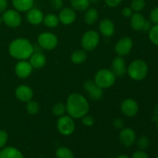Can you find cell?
I'll return each mask as SVG.
<instances>
[{
  "instance_id": "obj_35",
  "label": "cell",
  "mask_w": 158,
  "mask_h": 158,
  "mask_svg": "<svg viewBox=\"0 0 158 158\" xmlns=\"http://www.w3.org/2000/svg\"><path fill=\"white\" fill-rule=\"evenodd\" d=\"M151 20L152 23H155V24H158V7L154 8L151 12Z\"/></svg>"
},
{
  "instance_id": "obj_31",
  "label": "cell",
  "mask_w": 158,
  "mask_h": 158,
  "mask_svg": "<svg viewBox=\"0 0 158 158\" xmlns=\"http://www.w3.org/2000/svg\"><path fill=\"white\" fill-rule=\"evenodd\" d=\"M149 38L154 45L158 46V24L151 27L149 31Z\"/></svg>"
},
{
  "instance_id": "obj_48",
  "label": "cell",
  "mask_w": 158,
  "mask_h": 158,
  "mask_svg": "<svg viewBox=\"0 0 158 158\" xmlns=\"http://www.w3.org/2000/svg\"><path fill=\"white\" fill-rule=\"evenodd\" d=\"M157 131H158V120H157Z\"/></svg>"
},
{
  "instance_id": "obj_5",
  "label": "cell",
  "mask_w": 158,
  "mask_h": 158,
  "mask_svg": "<svg viewBox=\"0 0 158 158\" xmlns=\"http://www.w3.org/2000/svg\"><path fill=\"white\" fill-rule=\"evenodd\" d=\"M99 41H100V35L97 31H87L82 37V46L85 50L92 51L98 46Z\"/></svg>"
},
{
  "instance_id": "obj_27",
  "label": "cell",
  "mask_w": 158,
  "mask_h": 158,
  "mask_svg": "<svg viewBox=\"0 0 158 158\" xmlns=\"http://www.w3.org/2000/svg\"><path fill=\"white\" fill-rule=\"evenodd\" d=\"M56 158H74V154L69 148L66 147L59 148L56 151Z\"/></svg>"
},
{
  "instance_id": "obj_37",
  "label": "cell",
  "mask_w": 158,
  "mask_h": 158,
  "mask_svg": "<svg viewBox=\"0 0 158 158\" xmlns=\"http://www.w3.org/2000/svg\"><path fill=\"white\" fill-rule=\"evenodd\" d=\"M131 158H149L148 154L143 151H137L132 154Z\"/></svg>"
},
{
  "instance_id": "obj_7",
  "label": "cell",
  "mask_w": 158,
  "mask_h": 158,
  "mask_svg": "<svg viewBox=\"0 0 158 158\" xmlns=\"http://www.w3.org/2000/svg\"><path fill=\"white\" fill-rule=\"evenodd\" d=\"M38 43L40 47L46 50H52L55 49L58 43V40L56 35L51 32H43L38 37Z\"/></svg>"
},
{
  "instance_id": "obj_47",
  "label": "cell",
  "mask_w": 158,
  "mask_h": 158,
  "mask_svg": "<svg viewBox=\"0 0 158 158\" xmlns=\"http://www.w3.org/2000/svg\"><path fill=\"white\" fill-rule=\"evenodd\" d=\"M3 22V19H2V16H1V15H0V25L2 24V23Z\"/></svg>"
},
{
  "instance_id": "obj_6",
  "label": "cell",
  "mask_w": 158,
  "mask_h": 158,
  "mask_svg": "<svg viewBox=\"0 0 158 158\" xmlns=\"http://www.w3.org/2000/svg\"><path fill=\"white\" fill-rule=\"evenodd\" d=\"M58 131L63 136H69L75 130V123L73 120L69 116H62L57 122Z\"/></svg>"
},
{
  "instance_id": "obj_23",
  "label": "cell",
  "mask_w": 158,
  "mask_h": 158,
  "mask_svg": "<svg viewBox=\"0 0 158 158\" xmlns=\"http://www.w3.org/2000/svg\"><path fill=\"white\" fill-rule=\"evenodd\" d=\"M98 19V12L94 8H88L84 15V20L88 25H93Z\"/></svg>"
},
{
  "instance_id": "obj_20",
  "label": "cell",
  "mask_w": 158,
  "mask_h": 158,
  "mask_svg": "<svg viewBox=\"0 0 158 158\" xmlns=\"http://www.w3.org/2000/svg\"><path fill=\"white\" fill-rule=\"evenodd\" d=\"M0 158H24V157L17 148L7 147L0 151Z\"/></svg>"
},
{
  "instance_id": "obj_13",
  "label": "cell",
  "mask_w": 158,
  "mask_h": 158,
  "mask_svg": "<svg viewBox=\"0 0 158 158\" xmlns=\"http://www.w3.org/2000/svg\"><path fill=\"white\" fill-rule=\"evenodd\" d=\"M32 71V66L29 62L21 60L18 62L15 66V73L19 78H27L31 75Z\"/></svg>"
},
{
  "instance_id": "obj_11",
  "label": "cell",
  "mask_w": 158,
  "mask_h": 158,
  "mask_svg": "<svg viewBox=\"0 0 158 158\" xmlns=\"http://www.w3.org/2000/svg\"><path fill=\"white\" fill-rule=\"evenodd\" d=\"M133 47V41L130 37H124L117 42L115 46L116 52L120 56H124L129 54Z\"/></svg>"
},
{
  "instance_id": "obj_1",
  "label": "cell",
  "mask_w": 158,
  "mask_h": 158,
  "mask_svg": "<svg viewBox=\"0 0 158 158\" xmlns=\"http://www.w3.org/2000/svg\"><path fill=\"white\" fill-rule=\"evenodd\" d=\"M66 111L72 118H83L87 114L89 105L87 100L80 94H73L68 97L66 102Z\"/></svg>"
},
{
  "instance_id": "obj_42",
  "label": "cell",
  "mask_w": 158,
  "mask_h": 158,
  "mask_svg": "<svg viewBox=\"0 0 158 158\" xmlns=\"http://www.w3.org/2000/svg\"><path fill=\"white\" fill-rule=\"evenodd\" d=\"M151 29V23L148 20H145V23L143 24V29L142 30L144 31V32H148V31H150Z\"/></svg>"
},
{
  "instance_id": "obj_10",
  "label": "cell",
  "mask_w": 158,
  "mask_h": 158,
  "mask_svg": "<svg viewBox=\"0 0 158 158\" xmlns=\"http://www.w3.org/2000/svg\"><path fill=\"white\" fill-rule=\"evenodd\" d=\"M119 140L126 148H130L134 143L136 140V133L133 129L130 127L123 128L119 134Z\"/></svg>"
},
{
  "instance_id": "obj_4",
  "label": "cell",
  "mask_w": 158,
  "mask_h": 158,
  "mask_svg": "<svg viewBox=\"0 0 158 158\" xmlns=\"http://www.w3.org/2000/svg\"><path fill=\"white\" fill-rule=\"evenodd\" d=\"M94 81L98 86L102 89L112 86L116 82V76L111 70L103 69L96 73Z\"/></svg>"
},
{
  "instance_id": "obj_17",
  "label": "cell",
  "mask_w": 158,
  "mask_h": 158,
  "mask_svg": "<svg viewBox=\"0 0 158 158\" xmlns=\"http://www.w3.org/2000/svg\"><path fill=\"white\" fill-rule=\"evenodd\" d=\"M44 15L41 10L36 8H32L27 11L26 19L28 22L32 25H39L43 21Z\"/></svg>"
},
{
  "instance_id": "obj_15",
  "label": "cell",
  "mask_w": 158,
  "mask_h": 158,
  "mask_svg": "<svg viewBox=\"0 0 158 158\" xmlns=\"http://www.w3.org/2000/svg\"><path fill=\"white\" fill-rule=\"evenodd\" d=\"M77 18V14L73 9L66 7L61 9L59 14V20L63 25H70Z\"/></svg>"
},
{
  "instance_id": "obj_24",
  "label": "cell",
  "mask_w": 158,
  "mask_h": 158,
  "mask_svg": "<svg viewBox=\"0 0 158 158\" xmlns=\"http://www.w3.org/2000/svg\"><path fill=\"white\" fill-rule=\"evenodd\" d=\"M70 4L73 9L77 11H85L89 8V0H70Z\"/></svg>"
},
{
  "instance_id": "obj_16",
  "label": "cell",
  "mask_w": 158,
  "mask_h": 158,
  "mask_svg": "<svg viewBox=\"0 0 158 158\" xmlns=\"http://www.w3.org/2000/svg\"><path fill=\"white\" fill-rule=\"evenodd\" d=\"M112 72L116 77H123L127 72L126 63L123 56H117L114 59L112 63Z\"/></svg>"
},
{
  "instance_id": "obj_32",
  "label": "cell",
  "mask_w": 158,
  "mask_h": 158,
  "mask_svg": "<svg viewBox=\"0 0 158 158\" xmlns=\"http://www.w3.org/2000/svg\"><path fill=\"white\" fill-rule=\"evenodd\" d=\"M150 145V140L147 136H141L139 137L138 140H137V146L140 148L141 151H144V150L148 149V147Z\"/></svg>"
},
{
  "instance_id": "obj_38",
  "label": "cell",
  "mask_w": 158,
  "mask_h": 158,
  "mask_svg": "<svg viewBox=\"0 0 158 158\" xmlns=\"http://www.w3.org/2000/svg\"><path fill=\"white\" fill-rule=\"evenodd\" d=\"M114 126L117 129H123V126H124V123H123V120L122 119L117 118L114 120Z\"/></svg>"
},
{
  "instance_id": "obj_22",
  "label": "cell",
  "mask_w": 158,
  "mask_h": 158,
  "mask_svg": "<svg viewBox=\"0 0 158 158\" xmlns=\"http://www.w3.org/2000/svg\"><path fill=\"white\" fill-rule=\"evenodd\" d=\"M12 2L15 9L19 12H27L34 4V0H12Z\"/></svg>"
},
{
  "instance_id": "obj_9",
  "label": "cell",
  "mask_w": 158,
  "mask_h": 158,
  "mask_svg": "<svg viewBox=\"0 0 158 158\" xmlns=\"http://www.w3.org/2000/svg\"><path fill=\"white\" fill-rule=\"evenodd\" d=\"M83 88H84V89L86 91L89 97L92 100H100L103 95V89L97 86L94 80H86L84 83V84H83Z\"/></svg>"
},
{
  "instance_id": "obj_12",
  "label": "cell",
  "mask_w": 158,
  "mask_h": 158,
  "mask_svg": "<svg viewBox=\"0 0 158 158\" xmlns=\"http://www.w3.org/2000/svg\"><path fill=\"white\" fill-rule=\"evenodd\" d=\"M139 110L138 104L133 99H127L122 103L121 111L125 116L133 117L137 114Z\"/></svg>"
},
{
  "instance_id": "obj_18",
  "label": "cell",
  "mask_w": 158,
  "mask_h": 158,
  "mask_svg": "<svg viewBox=\"0 0 158 158\" xmlns=\"http://www.w3.org/2000/svg\"><path fill=\"white\" fill-rule=\"evenodd\" d=\"M99 28H100V32L106 37L112 36L115 31L114 23L109 19H105L102 20L100 23Z\"/></svg>"
},
{
  "instance_id": "obj_33",
  "label": "cell",
  "mask_w": 158,
  "mask_h": 158,
  "mask_svg": "<svg viewBox=\"0 0 158 158\" xmlns=\"http://www.w3.org/2000/svg\"><path fill=\"white\" fill-rule=\"evenodd\" d=\"M8 140V134L6 131L0 130V149L6 146Z\"/></svg>"
},
{
  "instance_id": "obj_36",
  "label": "cell",
  "mask_w": 158,
  "mask_h": 158,
  "mask_svg": "<svg viewBox=\"0 0 158 158\" xmlns=\"http://www.w3.org/2000/svg\"><path fill=\"white\" fill-rule=\"evenodd\" d=\"M82 122H83V124L85 125V126L90 127L94 123V120L91 116L86 115L83 117V120H82Z\"/></svg>"
},
{
  "instance_id": "obj_46",
  "label": "cell",
  "mask_w": 158,
  "mask_h": 158,
  "mask_svg": "<svg viewBox=\"0 0 158 158\" xmlns=\"http://www.w3.org/2000/svg\"><path fill=\"white\" fill-rule=\"evenodd\" d=\"M157 120H158V117H156V116H154V117H153V121H154V122H157Z\"/></svg>"
},
{
  "instance_id": "obj_45",
  "label": "cell",
  "mask_w": 158,
  "mask_h": 158,
  "mask_svg": "<svg viewBox=\"0 0 158 158\" xmlns=\"http://www.w3.org/2000/svg\"><path fill=\"white\" fill-rule=\"evenodd\" d=\"M99 2H100V0H89V2L94 3V4H95V3Z\"/></svg>"
},
{
  "instance_id": "obj_49",
  "label": "cell",
  "mask_w": 158,
  "mask_h": 158,
  "mask_svg": "<svg viewBox=\"0 0 158 158\" xmlns=\"http://www.w3.org/2000/svg\"><path fill=\"white\" fill-rule=\"evenodd\" d=\"M156 158H158V156H157V157H156Z\"/></svg>"
},
{
  "instance_id": "obj_28",
  "label": "cell",
  "mask_w": 158,
  "mask_h": 158,
  "mask_svg": "<svg viewBox=\"0 0 158 158\" xmlns=\"http://www.w3.org/2000/svg\"><path fill=\"white\" fill-rule=\"evenodd\" d=\"M52 114L56 117H62L66 111V107L63 103H57L52 106Z\"/></svg>"
},
{
  "instance_id": "obj_40",
  "label": "cell",
  "mask_w": 158,
  "mask_h": 158,
  "mask_svg": "<svg viewBox=\"0 0 158 158\" xmlns=\"http://www.w3.org/2000/svg\"><path fill=\"white\" fill-rule=\"evenodd\" d=\"M122 15L124 17H126V18L131 17V15H133V10L131 9V8L129 7L123 8V10H122Z\"/></svg>"
},
{
  "instance_id": "obj_44",
  "label": "cell",
  "mask_w": 158,
  "mask_h": 158,
  "mask_svg": "<svg viewBox=\"0 0 158 158\" xmlns=\"http://www.w3.org/2000/svg\"><path fill=\"white\" fill-rule=\"evenodd\" d=\"M117 158H130V157H128L127 155H126V154H122V155L118 156Z\"/></svg>"
},
{
  "instance_id": "obj_14",
  "label": "cell",
  "mask_w": 158,
  "mask_h": 158,
  "mask_svg": "<svg viewBox=\"0 0 158 158\" xmlns=\"http://www.w3.org/2000/svg\"><path fill=\"white\" fill-rule=\"evenodd\" d=\"M15 94L18 100H19L20 101L26 102V103L30 101L33 97L32 89L26 85L19 86L15 89Z\"/></svg>"
},
{
  "instance_id": "obj_21",
  "label": "cell",
  "mask_w": 158,
  "mask_h": 158,
  "mask_svg": "<svg viewBox=\"0 0 158 158\" xmlns=\"http://www.w3.org/2000/svg\"><path fill=\"white\" fill-rule=\"evenodd\" d=\"M145 19L143 15L140 12H135L131 15V25L133 29L136 31H140L143 29V24L145 23Z\"/></svg>"
},
{
  "instance_id": "obj_3",
  "label": "cell",
  "mask_w": 158,
  "mask_h": 158,
  "mask_svg": "<svg viewBox=\"0 0 158 158\" xmlns=\"http://www.w3.org/2000/svg\"><path fill=\"white\" fill-rule=\"evenodd\" d=\"M148 67L142 60H136L131 63L127 69L129 77L134 80H142L147 77Z\"/></svg>"
},
{
  "instance_id": "obj_43",
  "label": "cell",
  "mask_w": 158,
  "mask_h": 158,
  "mask_svg": "<svg viewBox=\"0 0 158 158\" xmlns=\"http://www.w3.org/2000/svg\"><path fill=\"white\" fill-rule=\"evenodd\" d=\"M154 115L158 117V103L155 105L154 108Z\"/></svg>"
},
{
  "instance_id": "obj_39",
  "label": "cell",
  "mask_w": 158,
  "mask_h": 158,
  "mask_svg": "<svg viewBox=\"0 0 158 158\" xmlns=\"http://www.w3.org/2000/svg\"><path fill=\"white\" fill-rule=\"evenodd\" d=\"M122 0H105V2L110 7H116V6H119Z\"/></svg>"
},
{
  "instance_id": "obj_19",
  "label": "cell",
  "mask_w": 158,
  "mask_h": 158,
  "mask_svg": "<svg viewBox=\"0 0 158 158\" xmlns=\"http://www.w3.org/2000/svg\"><path fill=\"white\" fill-rule=\"evenodd\" d=\"M29 63L34 69H41L46 65V58L42 52H33L30 56Z\"/></svg>"
},
{
  "instance_id": "obj_41",
  "label": "cell",
  "mask_w": 158,
  "mask_h": 158,
  "mask_svg": "<svg viewBox=\"0 0 158 158\" xmlns=\"http://www.w3.org/2000/svg\"><path fill=\"white\" fill-rule=\"evenodd\" d=\"M8 6L7 0H0V14L6 11Z\"/></svg>"
},
{
  "instance_id": "obj_29",
  "label": "cell",
  "mask_w": 158,
  "mask_h": 158,
  "mask_svg": "<svg viewBox=\"0 0 158 158\" xmlns=\"http://www.w3.org/2000/svg\"><path fill=\"white\" fill-rule=\"evenodd\" d=\"M26 110L31 115H35V114H38L39 110H40V105L37 102L30 100V101L27 102Z\"/></svg>"
},
{
  "instance_id": "obj_30",
  "label": "cell",
  "mask_w": 158,
  "mask_h": 158,
  "mask_svg": "<svg viewBox=\"0 0 158 158\" xmlns=\"http://www.w3.org/2000/svg\"><path fill=\"white\" fill-rule=\"evenodd\" d=\"M145 5L146 3L144 0H132L131 4V9L135 12H139L144 9Z\"/></svg>"
},
{
  "instance_id": "obj_2",
  "label": "cell",
  "mask_w": 158,
  "mask_h": 158,
  "mask_svg": "<svg viewBox=\"0 0 158 158\" xmlns=\"http://www.w3.org/2000/svg\"><path fill=\"white\" fill-rule=\"evenodd\" d=\"M9 54L13 58L25 60L30 58L34 52V47L32 43L26 39H16L9 44Z\"/></svg>"
},
{
  "instance_id": "obj_34",
  "label": "cell",
  "mask_w": 158,
  "mask_h": 158,
  "mask_svg": "<svg viewBox=\"0 0 158 158\" xmlns=\"http://www.w3.org/2000/svg\"><path fill=\"white\" fill-rule=\"evenodd\" d=\"M50 5L52 9L60 10L63 6V0H50Z\"/></svg>"
},
{
  "instance_id": "obj_25",
  "label": "cell",
  "mask_w": 158,
  "mask_h": 158,
  "mask_svg": "<svg viewBox=\"0 0 158 158\" xmlns=\"http://www.w3.org/2000/svg\"><path fill=\"white\" fill-rule=\"evenodd\" d=\"M86 53L85 51L79 49V50L75 51L71 55V60L73 63H76V64H80L83 63V62L86 60Z\"/></svg>"
},
{
  "instance_id": "obj_26",
  "label": "cell",
  "mask_w": 158,
  "mask_h": 158,
  "mask_svg": "<svg viewBox=\"0 0 158 158\" xmlns=\"http://www.w3.org/2000/svg\"><path fill=\"white\" fill-rule=\"evenodd\" d=\"M43 23L47 27L54 28L58 26L60 20H59V17H57L54 14H48L43 18Z\"/></svg>"
},
{
  "instance_id": "obj_8",
  "label": "cell",
  "mask_w": 158,
  "mask_h": 158,
  "mask_svg": "<svg viewBox=\"0 0 158 158\" xmlns=\"http://www.w3.org/2000/svg\"><path fill=\"white\" fill-rule=\"evenodd\" d=\"M2 19L5 24L11 28L18 27L22 23L21 15L17 12V10H14V9H9V10L5 11L3 12Z\"/></svg>"
}]
</instances>
